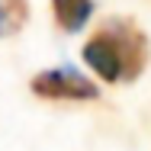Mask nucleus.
Returning <instances> with one entry per match:
<instances>
[{
    "label": "nucleus",
    "instance_id": "3",
    "mask_svg": "<svg viewBox=\"0 0 151 151\" xmlns=\"http://www.w3.org/2000/svg\"><path fill=\"white\" fill-rule=\"evenodd\" d=\"M52 13L61 32L77 35L93 16V0H52Z\"/></svg>",
    "mask_w": 151,
    "mask_h": 151
},
{
    "label": "nucleus",
    "instance_id": "2",
    "mask_svg": "<svg viewBox=\"0 0 151 151\" xmlns=\"http://www.w3.org/2000/svg\"><path fill=\"white\" fill-rule=\"evenodd\" d=\"M29 90L42 100H96L100 90L96 84L87 81L84 74H77L74 68H52V71H39L29 81Z\"/></svg>",
    "mask_w": 151,
    "mask_h": 151
},
{
    "label": "nucleus",
    "instance_id": "4",
    "mask_svg": "<svg viewBox=\"0 0 151 151\" xmlns=\"http://www.w3.org/2000/svg\"><path fill=\"white\" fill-rule=\"evenodd\" d=\"M29 3L26 0H0V39H10L26 26Z\"/></svg>",
    "mask_w": 151,
    "mask_h": 151
},
{
    "label": "nucleus",
    "instance_id": "1",
    "mask_svg": "<svg viewBox=\"0 0 151 151\" xmlns=\"http://www.w3.org/2000/svg\"><path fill=\"white\" fill-rule=\"evenodd\" d=\"M84 64L106 84L135 81L148 64V35L132 19H109L87 39Z\"/></svg>",
    "mask_w": 151,
    "mask_h": 151
}]
</instances>
